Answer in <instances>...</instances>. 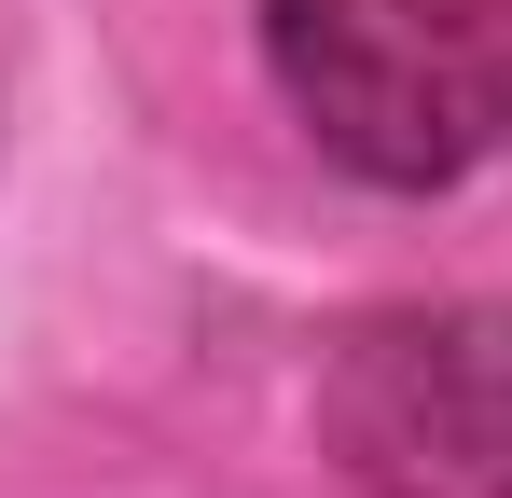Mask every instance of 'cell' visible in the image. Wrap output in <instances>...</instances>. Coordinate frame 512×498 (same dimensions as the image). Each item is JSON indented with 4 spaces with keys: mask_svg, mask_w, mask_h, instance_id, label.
Returning a JSON list of instances; mask_svg holds the SVG:
<instances>
[{
    "mask_svg": "<svg viewBox=\"0 0 512 498\" xmlns=\"http://www.w3.org/2000/svg\"><path fill=\"white\" fill-rule=\"evenodd\" d=\"M277 97L360 180H471L512 153V0H263Z\"/></svg>",
    "mask_w": 512,
    "mask_h": 498,
    "instance_id": "1",
    "label": "cell"
},
{
    "mask_svg": "<svg viewBox=\"0 0 512 498\" xmlns=\"http://www.w3.org/2000/svg\"><path fill=\"white\" fill-rule=\"evenodd\" d=\"M333 457L374 498H512V319L416 305L333 360Z\"/></svg>",
    "mask_w": 512,
    "mask_h": 498,
    "instance_id": "2",
    "label": "cell"
}]
</instances>
